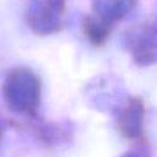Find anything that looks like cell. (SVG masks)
<instances>
[{"instance_id":"1","label":"cell","mask_w":157,"mask_h":157,"mask_svg":"<svg viewBox=\"0 0 157 157\" xmlns=\"http://www.w3.org/2000/svg\"><path fill=\"white\" fill-rule=\"evenodd\" d=\"M2 93L9 109L33 114L40 103V78L28 67H16L6 76Z\"/></svg>"},{"instance_id":"2","label":"cell","mask_w":157,"mask_h":157,"mask_svg":"<svg viewBox=\"0 0 157 157\" xmlns=\"http://www.w3.org/2000/svg\"><path fill=\"white\" fill-rule=\"evenodd\" d=\"M66 0H27L25 18L31 31L38 36H50L65 26Z\"/></svg>"},{"instance_id":"3","label":"cell","mask_w":157,"mask_h":157,"mask_svg":"<svg viewBox=\"0 0 157 157\" xmlns=\"http://www.w3.org/2000/svg\"><path fill=\"white\" fill-rule=\"evenodd\" d=\"M126 47L132 60L139 66H150L156 63V20L146 18L141 23L131 27L125 34Z\"/></svg>"},{"instance_id":"4","label":"cell","mask_w":157,"mask_h":157,"mask_svg":"<svg viewBox=\"0 0 157 157\" xmlns=\"http://www.w3.org/2000/svg\"><path fill=\"white\" fill-rule=\"evenodd\" d=\"M145 123V104L140 97L129 98L118 118V129L120 132L131 140L140 139L144 135Z\"/></svg>"},{"instance_id":"5","label":"cell","mask_w":157,"mask_h":157,"mask_svg":"<svg viewBox=\"0 0 157 157\" xmlns=\"http://www.w3.org/2000/svg\"><path fill=\"white\" fill-rule=\"evenodd\" d=\"M139 0H92V12L96 18L115 27L136 6Z\"/></svg>"},{"instance_id":"6","label":"cell","mask_w":157,"mask_h":157,"mask_svg":"<svg viewBox=\"0 0 157 157\" xmlns=\"http://www.w3.org/2000/svg\"><path fill=\"white\" fill-rule=\"evenodd\" d=\"M113 29H114L113 27H110L107 23L99 21L98 18H96L91 13H87L83 17V21H82L83 34L87 38V40L97 48L103 47L107 43V40L110 37Z\"/></svg>"},{"instance_id":"7","label":"cell","mask_w":157,"mask_h":157,"mask_svg":"<svg viewBox=\"0 0 157 157\" xmlns=\"http://www.w3.org/2000/svg\"><path fill=\"white\" fill-rule=\"evenodd\" d=\"M121 157H137L135 153H131V152H126V153H124Z\"/></svg>"},{"instance_id":"8","label":"cell","mask_w":157,"mask_h":157,"mask_svg":"<svg viewBox=\"0 0 157 157\" xmlns=\"http://www.w3.org/2000/svg\"><path fill=\"white\" fill-rule=\"evenodd\" d=\"M1 135H2V131H1V129H0V139H1Z\"/></svg>"}]
</instances>
